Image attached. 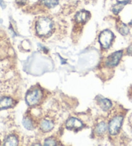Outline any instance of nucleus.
Returning a JSON list of instances; mask_svg holds the SVG:
<instances>
[{"label": "nucleus", "instance_id": "obj_2", "mask_svg": "<svg viewBox=\"0 0 132 146\" xmlns=\"http://www.w3.org/2000/svg\"><path fill=\"white\" fill-rule=\"evenodd\" d=\"M113 39V34L109 30H105L99 35V41L104 48H108L110 46Z\"/></svg>", "mask_w": 132, "mask_h": 146}, {"label": "nucleus", "instance_id": "obj_3", "mask_svg": "<svg viewBox=\"0 0 132 146\" xmlns=\"http://www.w3.org/2000/svg\"><path fill=\"white\" fill-rule=\"evenodd\" d=\"M43 97V93L39 89H35L28 93L26 96L27 103L29 106L37 104Z\"/></svg>", "mask_w": 132, "mask_h": 146}, {"label": "nucleus", "instance_id": "obj_8", "mask_svg": "<svg viewBox=\"0 0 132 146\" xmlns=\"http://www.w3.org/2000/svg\"><path fill=\"white\" fill-rule=\"evenodd\" d=\"M89 16L90 14L88 12L85 11H80L76 14L75 19L78 23H85L88 20Z\"/></svg>", "mask_w": 132, "mask_h": 146}, {"label": "nucleus", "instance_id": "obj_4", "mask_svg": "<svg viewBox=\"0 0 132 146\" xmlns=\"http://www.w3.org/2000/svg\"><path fill=\"white\" fill-rule=\"evenodd\" d=\"M123 121V117H122V116H117L111 120L108 126L109 132L111 135H115L117 134L119 129H121Z\"/></svg>", "mask_w": 132, "mask_h": 146}, {"label": "nucleus", "instance_id": "obj_14", "mask_svg": "<svg viewBox=\"0 0 132 146\" xmlns=\"http://www.w3.org/2000/svg\"><path fill=\"white\" fill-rule=\"evenodd\" d=\"M118 30L120 33L123 35V36H126V35L129 33V29L128 27L126 26L125 24L121 23V24L119 25L118 26Z\"/></svg>", "mask_w": 132, "mask_h": 146}, {"label": "nucleus", "instance_id": "obj_11", "mask_svg": "<svg viewBox=\"0 0 132 146\" xmlns=\"http://www.w3.org/2000/svg\"><path fill=\"white\" fill-rule=\"evenodd\" d=\"M18 144V140H17V138L13 135L9 136L8 138H7V139L5 142L4 145H17Z\"/></svg>", "mask_w": 132, "mask_h": 146}, {"label": "nucleus", "instance_id": "obj_17", "mask_svg": "<svg viewBox=\"0 0 132 146\" xmlns=\"http://www.w3.org/2000/svg\"><path fill=\"white\" fill-rule=\"evenodd\" d=\"M44 145L47 146H53L56 145V143H55V141L52 139V138H48V139L45 140Z\"/></svg>", "mask_w": 132, "mask_h": 146}, {"label": "nucleus", "instance_id": "obj_1", "mask_svg": "<svg viewBox=\"0 0 132 146\" xmlns=\"http://www.w3.org/2000/svg\"><path fill=\"white\" fill-rule=\"evenodd\" d=\"M53 28L52 20L47 17H41L35 24L37 34L40 36H46L51 32Z\"/></svg>", "mask_w": 132, "mask_h": 146}, {"label": "nucleus", "instance_id": "obj_5", "mask_svg": "<svg viewBox=\"0 0 132 146\" xmlns=\"http://www.w3.org/2000/svg\"><path fill=\"white\" fill-rule=\"evenodd\" d=\"M123 50H120V51L115 52L113 54H111L106 61V66L110 67L117 66L119 64V61H120L122 56H123Z\"/></svg>", "mask_w": 132, "mask_h": 146}, {"label": "nucleus", "instance_id": "obj_13", "mask_svg": "<svg viewBox=\"0 0 132 146\" xmlns=\"http://www.w3.org/2000/svg\"><path fill=\"white\" fill-rule=\"evenodd\" d=\"M42 2L45 5H46L50 9L54 8L59 3L58 0H42Z\"/></svg>", "mask_w": 132, "mask_h": 146}, {"label": "nucleus", "instance_id": "obj_16", "mask_svg": "<svg viewBox=\"0 0 132 146\" xmlns=\"http://www.w3.org/2000/svg\"><path fill=\"white\" fill-rule=\"evenodd\" d=\"M23 124L24 127L27 129H33V124L32 122L30 121V120L28 119H25L23 121Z\"/></svg>", "mask_w": 132, "mask_h": 146}, {"label": "nucleus", "instance_id": "obj_9", "mask_svg": "<svg viewBox=\"0 0 132 146\" xmlns=\"http://www.w3.org/2000/svg\"><path fill=\"white\" fill-rule=\"evenodd\" d=\"M129 3H130V1H128V0H125V1H119L117 3L115 4V5L113 7V9H112L113 12L115 15L118 14L119 12L123 10L124 7Z\"/></svg>", "mask_w": 132, "mask_h": 146}, {"label": "nucleus", "instance_id": "obj_7", "mask_svg": "<svg viewBox=\"0 0 132 146\" xmlns=\"http://www.w3.org/2000/svg\"><path fill=\"white\" fill-rule=\"evenodd\" d=\"M14 100L12 98L3 97L0 99V110L7 109L13 106Z\"/></svg>", "mask_w": 132, "mask_h": 146}, {"label": "nucleus", "instance_id": "obj_10", "mask_svg": "<svg viewBox=\"0 0 132 146\" xmlns=\"http://www.w3.org/2000/svg\"><path fill=\"white\" fill-rule=\"evenodd\" d=\"M54 125L53 124V122L49 121V120H44L41 123V129L45 132L50 131L54 128Z\"/></svg>", "mask_w": 132, "mask_h": 146}, {"label": "nucleus", "instance_id": "obj_19", "mask_svg": "<svg viewBox=\"0 0 132 146\" xmlns=\"http://www.w3.org/2000/svg\"><path fill=\"white\" fill-rule=\"evenodd\" d=\"M27 0H16V2L20 5H25L26 3Z\"/></svg>", "mask_w": 132, "mask_h": 146}, {"label": "nucleus", "instance_id": "obj_18", "mask_svg": "<svg viewBox=\"0 0 132 146\" xmlns=\"http://www.w3.org/2000/svg\"><path fill=\"white\" fill-rule=\"evenodd\" d=\"M127 53H128L129 55H132V44L131 46H129L128 47V48L127 49Z\"/></svg>", "mask_w": 132, "mask_h": 146}, {"label": "nucleus", "instance_id": "obj_6", "mask_svg": "<svg viewBox=\"0 0 132 146\" xmlns=\"http://www.w3.org/2000/svg\"><path fill=\"white\" fill-rule=\"evenodd\" d=\"M66 126L69 129H80L83 127V123L81 120L76 119V118L72 117L67 120Z\"/></svg>", "mask_w": 132, "mask_h": 146}, {"label": "nucleus", "instance_id": "obj_20", "mask_svg": "<svg viewBox=\"0 0 132 146\" xmlns=\"http://www.w3.org/2000/svg\"><path fill=\"white\" fill-rule=\"evenodd\" d=\"M129 25H132V20L130 21V23H129Z\"/></svg>", "mask_w": 132, "mask_h": 146}, {"label": "nucleus", "instance_id": "obj_12", "mask_svg": "<svg viewBox=\"0 0 132 146\" xmlns=\"http://www.w3.org/2000/svg\"><path fill=\"white\" fill-rule=\"evenodd\" d=\"M100 105L103 110H108L112 106V104L110 100L107 99H103L100 100Z\"/></svg>", "mask_w": 132, "mask_h": 146}, {"label": "nucleus", "instance_id": "obj_15", "mask_svg": "<svg viewBox=\"0 0 132 146\" xmlns=\"http://www.w3.org/2000/svg\"><path fill=\"white\" fill-rule=\"evenodd\" d=\"M106 125L105 122H101L100 124L97 125V127H96V132L98 134H103L105 133L106 130Z\"/></svg>", "mask_w": 132, "mask_h": 146}]
</instances>
